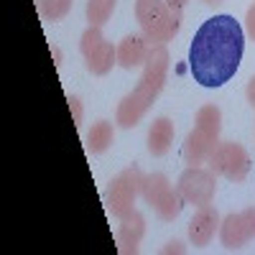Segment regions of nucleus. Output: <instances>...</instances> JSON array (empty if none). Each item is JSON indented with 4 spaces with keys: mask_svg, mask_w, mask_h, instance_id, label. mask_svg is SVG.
I'll return each instance as SVG.
<instances>
[{
    "mask_svg": "<svg viewBox=\"0 0 255 255\" xmlns=\"http://www.w3.org/2000/svg\"><path fill=\"white\" fill-rule=\"evenodd\" d=\"M245 49L243 26L232 15H212L189 46V69L202 87H222L235 77Z\"/></svg>",
    "mask_w": 255,
    "mask_h": 255,
    "instance_id": "1",
    "label": "nucleus"
},
{
    "mask_svg": "<svg viewBox=\"0 0 255 255\" xmlns=\"http://www.w3.org/2000/svg\"><path fill=\"white\" fill-rule=\"evenodd\" d=\"M168 56L166 51V44H153L151 51H148V59L143 64V74L138 79V87L125 95L118 105V113H115V120L120 128H135L143 115L151 110V105L156 102V97L161 95L163 84H166V77H168Z\"/></svg>",
    "mask_w": 255,
    "mask_h": 255,
    "instance_id": "2",
    "label": "nucleus"
},
{
    "mask_svg": "<svg viewBox=\"0 0 255 255\" xmlns=\"http://www.w3.org/2000/svg\"><path fill=\"white\" fill-rule=\"evenodd\" d=\"M220 130H222V113L217 105H204L197 113V125L194 130H189L181 156L189 166H199L207 163V158L212 156V151L220 143Z\"/></svg>",
    "mask_w": 255,
    "mask_h": 255,
    "instance_id": "3",
    "label": "nucleus"
},
{
    "mask_svg": "<svg viewBox=\"0 0 255 255\" xmlns=\"http://www.w3.org/2000/svg\"><path fill=\"white\" fill-rule=\"evenodd\" d=\"M135 18L151 44H168L181 28V13L168 8L166 0H135Z\"/></svg>",
    "mask_w": 255,
    "mask_h": 255,
    "instance_id": "4",
    "label": "nucleus"
},
{
    "mask_svg": "<svg viewBox=\"0 0 255 255\" xmlns=\"http://www.w3.org/2000/svg\"><path fill=\"white\" fill-rule=\"evenodd\" d=\"M140 194H143V199L148 204L156 209L158 220H163V222H174L181 215L184 204H186V199L179 191V186H171L163 174H148L143 179Z\"/></svg>",
    "mask_w": 255,
    "mask_h": 255,
    "instance_id": "5",
    "label": "nucleus"
},
{
    "mask_svg": "<svg viewBox=\"0 0 255 255\" xmlns=\"http://www.w3.org/2000/svg\"><path fill=\"white\" fill-rule=\"evenodd\" d=\"M143 179H145V174L138 166H128L110 181V186H108V209L118 220L128 217L135 209L133 204H135L140 189H143Z\"/></svg>",
    "mask_w": 255,
    "mask_h": 255,
    "instance_id": "6",
    "label": "nucleus"
},
{
    "mask_svg": "<svg viewBox=\"0 0 255 255\" xmlns=\"http://www.w3.org/2000/svg\"><path fill=\"white\" fill-rule=\"evenodd\" d=\"M207 163H209V171H215L217 176H225L235 184L245 181V176L250 174V166H253L248 151L235 140L217 143V148L212 151Z\"/></svg>",
    "mask_w": 255,
    "mask_h": 255,
    "instance_id": "7",
    "label": "nucleus"
},
{
    "mask_svg": "<svg viewBox=\"0 0 255 255\" xmlns=\"http://www.w3.org/2000/svg\"><path fill=\"white\" fill-rule=\"evenodd\" d=\"M79 51L87 61V69L97 77H105L118 64V46L105 41L102 31L97 26H90L79 38Z\"/></svg>",
    "mask_w": 255,
    "mask_h": 255,
    "instance_id": "8",
    "label": "nucleus"
},
{
    "mask_svg": "<svg viewBox=\"0 0 255 255\" xmlns=\"http://www.w3.org/2000/svg\"><path fill=\"white\" fill-rule=\"evenodd\" d=\"M176 186L189 204L204 207V204H212V199L217 194V174L202 166H189L179 176Z\"/></svg>",
    "mask_w": 255,
    "mask_h": 255,
    "instance_id": "9",
    "label": "nucleus"
},
{
    "mask_svg": "<svg viewBox=\"0 0 255 255\" xmlns=\"http://www.w3.org/2000/svg\"><path fill=\"white\" fill-rule=\"evenodd\" d=\"M220 240L225 248L238 250L255 240V207H248L235 215H227L220 222Z\"/></svg>",
    "mask_w": 255,
    "mask_h": 255,
    "instance_id": "10",
    "label": "nucleus"
},
{
    "mask_svg": "<svg viewBox=\"0 0 255 255\" xmlns=\"http://www.w3.org/2000/svg\"><path fill=\"white\" fill-rule=\"evenodd\" d=\"M217 230H220V215H217V209L212 207V204H204V207H199V212L189 222V240H191V245L204 248V245L212 243V238H215Z\"/></svg>",
    "mask_w": 255,
    "mask_h": 255,
    "instance_id": "11",
    "label": "nucleus"
},
{
    "mask_svg": "<svg viewBox=\"0 0 255 255\" xmlns=\"http://www.w3.org/2000/svg\"><path fill=\"white\" fill-rule=\"evenodd\" d=\"M151 41H148L143 33H130L125 36L120 44H118V64L123 69H135V67H143L145 59H148V51H151Z\"/></svg>",
    "mask_w": 255,
    "mask_h": 255,
    "instance_id": "12",
    "label": "nucleus"
},
{
    "mask_svg": "<svg viewBox=\"0 0 255 255\" xmlns=\"http://www.w3.org/2000/svg\"><path fill=\"white\" fill-rule=\"evenodd\" d=\"M143 235H145V217L140 215L138 209H133L128 217L120 220L118 232H115V240H118L123 253H135L140 240H143Z\"/></svg>",
    "mask_w": 255,
    "mask_h": 255,
    "instance_id": "13",
    "label": "nucleus"
},
{
    "mask_svg": "<svg viewBox=\"0 0 255 255\" xmlns=\"http://www.w3.org/2000/svg\"><path fill=\"white\" fill-rule=\"evenodd\" d=\"M174 143V123L168 118H156L148 128V153L151 156H163Z\"/></svg>",
    "mask_w": 255,
    "mask_h": 255,
    "instance_id": "14",
    "label": "nucleus"
},
{
    "mask_svg": "<svg viewBox=\"0 0 255 255\" xmlns=\"http://www.w3.org/2000/svg\"><path fill=\"white\" fill-rule=\"evenodd\" d=\"M115 140V128L108 120H97L87 133V148L92 153H105Z\"/></svg>",
    "mask_w": 255,
    "mask_h": 255,
    "instance_id": "15",
    "label": "nucleus"
},
{
    "mask_svg": "<svg viewBox=\"0 0 255 255\" xmlns=\"http://www.w3.org/2000/svg\"><path fill=\"white\" fill-rule=\"evenodd\" d=\"M115 3L118 0H87V20H90V26L102 28L110 20V15L115 10Z\"/></svg>",
    "mask_w": 255,
    "mask_h": 255,
    "instance_id": "16",
    "label": "nucleus"
},
{
    "mask_svg": "<svg viewBox=\"0 0 255 255\" xmlns=\"http://www.w3.org/2000/svg\"><path fill=\"white\" fill-rule=\"evenodd\" d=\"M74 0H38V13L46 20H61L72 10Z\"/></svg>",
    "mask_w": 255,
    "mask_h": 255,
    "instance_id": "17",
    "label": "nucleus"
},
{
    "mask_svg": "<svg viewBox=\"0 0 255 255\" xmlns=\"http://www.w3.org/2000/svg\"><path fill=\"white\" fill-rule=\"evenodd\" d=\"M67 102H69V110H72V115H74V123L79 125V123H82V118H84V108H82V100H79V97H69Z\"/></svg>",
    "mask_w": 255,
    "mask_h": 255,
    "instance_id": "18",
    "label": "nucleus"
},
{
    "mask_svg": "<svg viewBox=\"0 0 255 255\" xmlns=\"http://www.w3.org/2000/svg\"><path fill=\"white\" fill-rule=\"evenodd\" d=\"M245 31L250 38H255V3L248 8V15H245Z\"/></svg>",
    "mask_w": 255,
    "mask_h": 255,
    "instance_id": "19",
    "label": "nucleus"
},
{
    "mask_svg": "<svg viewBox=\"0 0 255 255\" xmlns=\"http://www.w3.org/2000/svg\"><path fill=\"white\" fill-rule=\"evenodd\" d=\"M161 253H163V255H171V253H179V255H184V253H186V248H184L179 240H171V243H168V245H166Z\"/></svg>",
    "mask_w": 255,
    "mask_h": 255,
    "instance_id": "20",
    "label": "nucleus"
},
{
    "mask_svg": "<svg viewBox=\"0 0 255 255\" xmlns=\"http://www.w3.org/2000/svg\"><path fill=\"white\" fill-rule=\"evenodd\" d=\"M245 95H248V102H250V108L255 110V74L248 79V87H245Z\"/></svg>",
    "mask_w": 255,
    "mask_h": 255,
    "instance_id": "21",
    "label": "nucleus"
},
{
    "mask_svg": "<svg viewBox=\"0 0 255 255\" xmlns=\"http://www.w3.org/2000/svg\"><path fill=\"white\" fill-rule=\"evenodd\" d=\"M186 3H189V0H166V5L171 8V10H176V13H181Z\"/></svg>",
    "mask_w": 255,
    "mask_h": 255,
    "instance_id": "22",
    "label": "nucleus"
},
{
    "mask_svg": "<svg viewBox=\"0 0 255 255\" xmlns=\"http://www.w3.org/2000/svg\"><path fill=\"white\" fill-rule=\"evenodd\" d=\"M51 54L56 56V64H61V54H59V49H56V46H51Z\"/></svg>",
    "mask_w": 255,
    "mask_h": 255,
    "instance_id": "23",
    "label": "nucleus"
},
{
    "mask_svg": "<svg viewBox=\"0 0 255 255\" xmlns=\"http://www.w3.org/2000/svg\"><path fill=\"white\" fill-rule=\"evenodd\" d=\"M204 3H217V0H204Z\"/></svg>",
    "mask_w": 255,
    "mask_h": 255,
    "instance_id": "24",
    "label": "nucleus"
}]
</instances>
